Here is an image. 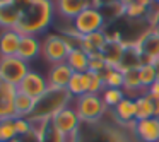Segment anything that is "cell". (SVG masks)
<instances>
[{"label": "cell", "instance_id": "6da1fadb", "mask_svg": "<svg viewBox=\"0 0 159 142\" xmlns=\"http://www.w3.org/2000/svg\"><path fill=\"white\" fill-rule=\"evenodd\" d=\"M55 11V0H31L28 7L21 12V19L16 29L21 34H39L52 26Z\"/></svg>", "mask_w": 159, "mask_h": 142}, {"label": "cell", "instance_id": "7a4b0ae2", "mask_svg": "<svg viewBox=\"0 0 159 142\" xmlns=\"http://www.w3.org/2000/svg\"><path fill=\"white\" fill-rule=\"evenodd\" d=\"M70 99H72V96H70V93L67 89H53V87H50L36 101L34 111L31 113L29 120L31 121H50L58 111H62L63 108L69 106Z\"/></svg>", "mask_w": 159, "mask_h": 142}, {"label": "cell", "instance_id": "3957f363", "mask_svg": "<svg viewBox=\"0 0 159 142\" xmlns=\"http://www.w3.org/2000/svg\"><path fill=\"white\" fill-rule=\"evenodd\" d=\"M75 111L80 121L84 123H99L106 115V104H104L101 94H82L75 98Z\"/></svg>", "mask_w": 159, "mask_h": 142}, {"label": "cell", "instance_id": "277c9868", "mask_svg": "<svg viewBox=\"0 0 159 142\" xmlns=\"http://www.w3.org/2000/svg\"><path fill=\"white\" fill-rule=\"evenodd\" d=\"M75 46L62 34H46L41 41V55L52 65L67 62V57Z\"/></svg>", "mask_w": 159, "mask_h": 142}, {"label": "cell", "instance_id": "5b68a950", "mask_svg": "<svg viewBox=\"0 0 159 142\" xmlns=\"http://www.w3.org/2000/svg\"><path fill=\"white\" fill-rule=\"evenodd\" d=\"M106 24L108 22H106L104 14L101 12V9H96V7H89L86 11H82L72 21V28L80 36H87V34H93V33H98V31H104Z\"/></svg>", "mask_w": 159, "mask_h": 142}, {"label": "cell", "instance_id": "8992f818", "mask_svg": "<svg viewBox=\"0 0 159 142\" xmlns=\"http://www.w3.org/2000/svg\"><path fill=\"white\" fill-rule=\"evenodd\" d=\"M29 70L28 62L19 57H0V77L11 86L17 87Z\"/></svg>", "mask_w": 159, "mask_h": 142}, {"label": "cell", "instance_id": "52a82bcc", "mask_svg": "<svg viewBox=\"0 0 159 142\" xmlns=\"http://www.w3.org/2000/svg\"><path fill=\"white\" fill-rule=\"evenodd\" d=\"M50 123H52V127L55 128V130H58L60 134L65 135L67 139L74 137V135L79 134V130H80V118H79V115H77L75 108H72V106H67V108H63L62 111H58V113L50 120Z\"/></svg>", "mask_w": 159, "mask_h": 142}, {"label": "cell", "instance_id": "ba28073f", "mask_svg": "<svg viewBox=\"0 0 159 142\" xmlns=\"http://www.w3.org/2000/svg\"><path fill=\"white\" fill-rule=\"evenodd\" d=\"M50 89L48 86V80H46L45 76H41L39 72L36 70H29L28 76L21 80V84L17 86V93L26 94V96L33 98V99L38 101L46 91Z\"/></svg>", "mask_w": 159, "mask_h": 142}, {"label": "cell", "instance_id": "9c48e42d", "mask_svg": "<svg viewBox=\"0 0 159 142\" xmlns=\"http://www.w3.org/2000/svg\"><path fill=\"white\" fill-rule=\"evenodd\" d=\"M132 134L137 142H159V118H145L135 121L132 127Z\"/></svg>", "mask_w": 159, "mask_h": 142}, {"label": "cell", "instance_id": "30bf717a", "mask_svg": "<svg viewBox=\"0 0 159 142\" xmlns=\"http://www.w3.org/2000/svg\"><path fill=\"white\" fill-rule=\"evenodd\" d=\"M72 76H74V70L67 65V62H63L50 67L46 80H48V86L53 87V89H67Z\"/></svg>", "mask_w": 159, "mask_h": 142}, {"label": "cell", "instance_id": "8fae6325", "mask_svg": "<svg viewBox=\"0 0 159 142\" xmlns=\"http://www.w3.org/2000/svg\"><path fill=\"white\" fill-rule=\"evenodd\" d=\"M113 118L116 120V123L123 125V127H128L132 130V127L135 123V118H137V104H135V99L125 98L116 108H113Z\"/></svg>", "mask_w": 159, "mask_h": 142}, {"label": "cell", "instance_id": "7c38bea8", "mask_svg": "<svg viewBox=\"0 0 159 142\" xmlns=\"http://www.w3.org/2000/svg\"><path fill=\"white\" fill-rule=\"evenodd\" d=\"M89 7H93V0H55L57 12L70 21H74L80 12Z\"/></svg>", "mask_w": 159, "mask_h": 142}, {"label": "cell", "instance_id": "4fadbf2b", "mask_svg": "<svg viewBox=\"0 0 159 142\" xmlns=\"http://www.w3.org/2000/svg\"><path fill=\"white\" fill-rule=\"evenodd\" d=\"M17 94V87L7 84L0 77V120L14 117V98Z\"/></svg>", "mask_w": 159, "mask_h": 142}, {"label": "cell", "instance_id": "5bb4252c", "mask_svg": "<svg viewBox=\"0 0 159 142\" xmlns=\"http://www.w3.org/2000/svg\"><path fill=\"white\" fill-rule=\"evenodd\" d=\"M21 38L17 29H4L0 33V57H17Z\"/></svg>", "mask_w": 159, "mask_h": 142}, {"label": "cell", "instance_id": "9a60e30c", "mask_svg": "<svg viewBox=\"0 0 159 142\" xmlns=\"http://www.w3.org/2000/svg\"><path fill=\"white\" fill-rule=\"evenodd\" d=\"M38 55H41V41L38 39V36L22 34L17 57H19V58H22L24 62L29 63L31 60H34Z\"/></svg>", "mask_w": 159, "mask_h": 142}, {"label": "cell", "instance_id": "2e32d148", "mask_svg": "<svg viewBox=\"0 0 159 142\" xmlns=\"http://www.w3.org/2000/svg\"><path fill=\"white\" fill-rule=\"evenodd\" d=\"M106 43H108L106 33H104V31H98V33H93V34L82 36L79 46L87 53V55H91V53L101 52V50L106 46Z\"/></svg>", "mask_w": 159, "mask_h": 142}, {"label": "cell", "instance_id": "e0dca14e", "mask_svg": "<svg viewBox=\"0 0 159 142\" xmlns=\"http://www.w3.org/2000/svg\"><path fill=\"white\" fill-rule=\"evenodd\" d=\"M125 52H127V50L123 48L121 43H110V41H108L106 46L101 50V53L104 55V60H106L108 67H115V69H118V67L123 63Z\"/></svg>", "mask_w": 159, "mask_h": 142}, {"label": "cell", "instance_id": "ac0fdd59", "mask_svg": "<svg viewBox=\"0 0 159 142\" xmlns=\"http://www.w3.org/2000/svg\"><path fill=\"white\" fill-rule=\"evenodd\" d=\"M67 65L74 70V72H87L89 70V55L84 52L80 46H75L72 48V52L67 57Z\"/></svg>", "mask_w": 159, "mask_h": 142}, {"label": "cell", "instance_id": "d6986e66", "mask_svg": "<svg viewBox=\"0 0 159 142\" xmlns=\"http://www.w3.org/2000/svg\"><path fill=\"white\" fill-rule=\"evenodd\" d=\"M21 9L16 4L0 7V26L4 29H16L21 19Z\"/></svg>", "mask_w": 159, "mask_h": 142}, {"label": "cell", "instance_id": "ffe728a7", "mask_svg": "<svg viewBox=\"0 0 159 142\" xmlns=\"http://www.w3.org/2000/svg\"><path fill=\"white\" fill-rule=\"evenodd\" d=\"M36 99L26 96V94L17 93L14 98V118H29L34 111Z\"/></svg>", "mask_w": 159, "mask_h": 142}, {"label": "cell", "instance_id": "44dd1931", "mask_svg": "<svg viewBox=\"0 0 159 142\" xmlns=\"http://www.w3.org/2000/svg\"><path fill=\"white\" fill-rule=\"evenodd\" d=\"M135 104H137V118L135 121L145 120V118H152L154 117V108H152V99L147 93L140 94V96L135 99Z\"/></svg>", "mask_w": 159, "mask_h": 142}, {"label": "cell", "instance_id": "7402d4cb", "mask_svg": "<svg viewBox=\"0 0 159 142\" xmlns=\"http://www.w3.org/2000/svg\"><path fill=\"white\" fill-rule=\"evenodd\" d=\"M17 139L16 118H2L0 120V142H14Z\"/></svg>", "mask_w": 159, "mask_h": 142}, {"label": "cell", "instance_id": "603a6c76", "mask_svg": "<svg viewBox=\"0 0 159 142\" xmlns=\"http://www.w3.org/2000/svg\"><path fill=\"white\" fill-rule=\"evenodd\" d=\"M103 82L104 89L106 87H116V89H123V72L115 67H108L103 72Z\"/></svg>", "mask_w": 159, "mask_h": 142}, {"label": "cell", "instance_id": "cb8c5ba5", "mask_svg": "<svg viewBox=\"0 0 159 142\" xmlns=\"http://www.w3.org/2000/svg\"><path fill=\"white\" fill-rule=\"evenodd\" d=\"M101 98H103L106 108H116L121 101L127 98L123 89H116V87H106V89L101 93Z\"/></svg>", "mask_w": 159, "mask_h": 142}, {"label": "cell", "instance_id": "d4e9b609", "mask_svg": "<svg viewBox=\"0 0 159 142\" xmlns=\"http://www.w3.org/2000/svg\"><path fill=\"white\" fill-rule=\"evenodd\" d=\"M139 76H140V84L142 87L145 89V93H147V87H151L152 84L157 80V77H156V69H154V63H140L139 65Z\"/></svg>", "mask_w": 159, "mask_h": 142}, {"label": "cell", "instance_id": "484cf974", "mask_svg": "<svg viewBox=\"0 0 159 142\" xmlns=\"http://www.w3.org/2000/svg\"><path fill=\"white\" fill-rule=\"evenodd\" d=\"M82 74H84V72H82ZM82 74L74 72L72 79H70L69 86H67V91L70 93V96H72V98H79V96H82V94H86V87H84Z\"/></svg>", "mask_w": 159, "mask_h": 142}, {"label": "cell", "instance_id": "4316f807", "mask_svg": "<svg viewBox=\"0 0 159 142\" xmlns=\"http://www.w3.org/2000/svg\"><path fill=\"white\" fill-rule=\"evenodd\" d=\"M106 69H108V63H106V60H104L103 53H101V52L91 53V55H89V70H91V72L103 74Z\"/></svg>", "mask_w": 159, "mask_h": 142}, {"label": "cell", "instance_id": "83f0119b", "mask_svg": "<svg viewBox=\"0 0 159 142\" xmlns=\"http://www.w3.org/2000/svg\"><path fill=\"white\" fill-rule=\"evenodd\" d=\"M104 91V82H103V74L99 72H91L89 70V94H99Z\"/></svg>", "mask_w": 159, "mask_h": 142}, {"label": "cell", "instance_id": "f1b7e54d", "mask_svg": "<svg viewBox=\"0 0 159 142\" xmlns=\"http://www.w3.org/2000/svg\"><path fill=\"white\" fill-rule=\"evenodd\" d=\"M70 139H67L65 135H62L58 130L52 127V123L46 127L45 134H43V142H69Z\"/></svg>", "mask_w": 159, "mask_h": 142}, {"label": "cell", "instance_id": "f546056e", "mask_svg": "<svg viewBox=\"0 0 159 142\" xmlns=\"http://www.w3.org/2000/svg\"><path fill=\"white\" fill-rule=\"evenodd\" d=\"M16 130H17V137H24V135L33 132V121L29 118H16Z\"/></svg>", "mask_w": 159, "mask_h": 142}, {"label": "cell", "instance_id": "4dcf8cb0", "mask_svg": "<svg viewBox=\"0 0 159 142\" xmlns=\"http://www.w3.org/2000/svg\"><path fill=\"white\" fill-rule=\"evenodd\" d=\"M123 5H144V7H151L152 0H125Z\"/></svg>", "mask_w": 159, "mask_h": 142}, {"label": "cell", "instance_id": "1f68e13d", "mask_svg": "<svg viewBox=\"0 0 159 142\" xmlns=\"http://www.w3.org/2000/svg\"><path fill=\"white\" fill-rule=\"evenodd\" d=\"M147 94L151 98H159V80H156L151 87H147Z\"/></svg>", "mask_w": 159, "mask_h": 142}, {"label": "cell", "instance_id": "d6a6232c", "mask_svg": "<svg viewBox=\"0 0 159 142\" xmlns=\"http://www.w3.org/2000/svg\"><path fill=\"white\" fill-rule=\"evenodd\" d=\"M152 99V108H154V117L159 118V98H151Z\"/></svg>", "mask_w": 159, "mask_h": 142}, {"label": "cell", "instance_id": "836d02e7", "mask_svg": "<svg viewBox=\"0 0 159 142\" xmlns=\"http://www.w3.org/2000/svg\"><path fill=\"white\" fill-rule=\"evenodd\" d=\"M16 0H0V7H5V5H11L14 4Z\"/></svg>", "mask_w": 159, "mask_h": 142}, {"label": "cell", "instance_id": "e575fe53", "mask_svg": "<svg viewBox=\"0 0 159 142\" xmlns=\"http://www.w3.org/2000/svg\"><path fill=\"white\" fill-rule=\"evenodd\" d=\"M154 69H156V77H157V80H159V58L154 62Z\"/></svg>", "mask_w": 159, "mask_h": 142}, {"label": "cell", "instance_id": "d590c367", "mask_svg": "<svg viewBox=\"0 0 159 142\" xmlns=\"http://www.w3.org/2000/svg\"><path fill=\"white\" fill-rule=\"evenodd\" d=\"M152 4H157L159 5V0H152Z\"/></svg>", "mask_w": 159, "mask_h": 142}, {"label": "cell", "instance_id": "8d00e7d4", "mask_svg": "<svg viewBox=\"0 0 159 142\" xmlns=\"http://www.w3.org/2000/svg\"><path fill=\"white\" fill-rule=\"evenodd\" d=\"M113 2H121V4H123V2H125V0H113Z\"/></svg>", "mask_w": 159, "mask_h": 142}]
</instances>
